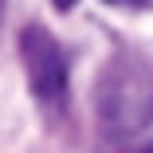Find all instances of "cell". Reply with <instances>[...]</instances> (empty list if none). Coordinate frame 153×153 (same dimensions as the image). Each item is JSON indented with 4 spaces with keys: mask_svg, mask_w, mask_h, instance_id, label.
<instances>
[{
    "mask_svg": "<svg viewBox=\"0 0 153 153\" xmlns=\"http://www.w3.org/2000/svg\"><path fill=\"white\" fill-rule=\"evenodd\" d=\"M94 114L106 137L126 141L153 126V67L137 55H114L94 82Z\"/></svg>",
    "mask_w": 153,
    "mask_h": 153,
    "instance_id": "obj_1",
    "label": "cell"
},
{
    "mask_svg": "<svg viewBox=\"0 0 153 153\" xmlns=\"http://www.w3.org/2000/svg\"><path fill=\"white\" fill-rule=\"evenodd\" d=\"M20 59L27 86L43 110H59L67 102V55L59 47V39L39 24H27L20 32Z\"/></svg>",
    "mask_w": 153,
    "mask_h": 153,
    "instance_id": "obj_2",
    "label": "cell"
},
{
    "mask_svg": "<svg viewBox=\"0 0 153 153\" xmlns=\"http://www.w3.org/2000/svg\"><path fill=\"white\" fill-rule=\"evenodd\" d=\"M75 4H79V0H55V8H59V12H71Z\"/></svg>",
    "mask_w": 153,
    "mask_h": 153,
    "instance_id": "obj_3",
    "label": "cell"
},
{
    "mask_svg": "<svg viewBox=\"0 0 153 153\" xmlns=\"http://www.w3.org/2000/svg\"><path fill=\"white\" fill-rule=\"evenodd\" d=\"M130 153H153V141H145L141 149H130Z\"/></svg>",
    "mask_w": 153,
    "mask_h": 153,
    "instance_id": "obj_4",
    "label": "cell"
},
{
    "mask_svg": "<svg viewBox=\"0 0 153 153\" xmlns=\"http://www.w3.org/2000/svg\"><path fill=\"white\" fill-rule=\"evenodd\" d=\"M106 4H145V0H106Z\"/></svg>",
    "mask_w": 153,
    "mask_h": 153,
    "instance_id": "obj_5",
    "label": "cell"
},
{
    "mask_svg": "<svg viewBox=\"0 0 153 153\" xmlns=\"http://www.w3.org/2000/svg\"><path fill=\"white\" fill-rule=\"evenodd\" d=\"M4 4H8V0H0V24H4Z\"/></svg>",
    "mask_w": 153,
    "mask_h": 153,
    "instance_id": "obj_6",
    "label": "cell"
}]
</instances>
